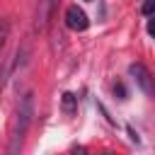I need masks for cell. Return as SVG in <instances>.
<instances>
[{
  "label": "cell",
  "mask_w": 155,
  "mask_h": 155,
  "mask_svg": "<svg viewBox=\"0 0 155 155\" xmlns=\"http://www.w3.org/2000/svg\"><path fill=\"white\" fill-rule=\"evenodd\" d=\"M31 116H34V97L31 92H27L19 104H17V111H15V119H12V128H10V145L7 150L10 153H17L24 143V136H27V128L31 124Z\"/></svg>",
  "instance_id": "6da1fadb"
},
{
  "label": "cell",
  "mask_w": 155,
  "mask_h": 155,
  "mask_svg": "<svg viewBox=\"0 0 155 155\" xmlns=\"http://www.w3.org/2000/svg\"><path fill=\"white\" fill-rule=\"evenodd\" d=\"M65 27L73 29V31H85L90 27V19H87L85 10L78 7V5H68L65 7Z\"/></svg>",
  "instance_id": "7a4b0ae2"
},
{
  "label": "cell",
  "mask_w": 155,
  "mask_h": 155,
  "mask_svg": "<svg viewBox=\"0 0 155 155\" xmlns=\"http://www.w3.org/2000/svg\"><path fill=\"white\" fill-rule=\"evenodd\" d=\"M128 73H131V78L136 80V85H138L145 94H153V78H150V70H148L143 63H133V65L128 68Z\"/></svg>",
  "instance_id": "3957f363"
},
{
  "label": "cell",
  "mask_w": 155,
  "mask_h": 155,
  "mask_svg": "<svg viewBox=\"0 0 155 155\" xmlns=\"http://www.w3.org/2000/svg\"><path fill=\"white\" fill-rule=\"evenodd\" d=\"M58 7V0H39V10H36V31H44L53 17Z\"/></svg>",
  "instance_id": "277c9868"
},
{
  "label": "cell",
  "mask_w": 155,
  "mask_h": 155,
  "mask_svg": "<svg viewBox=\"0 0 155 155\" xmlns=\"http://www.w3.org/2000/svg\"><path fill=\"white\" fill-rule=\"evenodd\" d=\"M63 109H65V114H73V111L78 109V97L70 94V92H65V94H63Z\"/></svg>",
  "instance_id": "5b68a950"
},
{
  "label": "cell",
  "mask_w": 155,
  "mask_h": 155,
  "mask_svg": "<svg viewBox=\"0 0 155 155\" xmlns=\"http://www.w3.org/2000/svg\"><path fill=\"white\" fill-rule=\"evenodd\" d=\"M7 39H10V19H0V53L7 44Z\"/></svg>",
  "instance_id": "8992f818"
},
{
  "label": "cell",
  "mask_w": 155,
  "mask_h": 155,
  "mask_svg": "<svg viewBox=\"0 0 155 155\" xmlns=\"http://www.w3.org/2000/svg\"><path fill=\"white\" fill-rule=\"evenodd\" d=\"M153 10H155V0H145V2H143V7H140V12H143L145 17H150V15H153Z\"/></svg>",
  "instance_id": "52a82bcc"
},
{
  "label": "cell",
  "mask_w": 155,
  "mask_h": 155,
  "mask_svg": "<svg viewBox=\"0 0 155 155\" xmlns=\"http://www.w3.org/2000/svg\"><path fill=\"white\" fill-rule=\"evenodd\" d=\"M7 73H10L7 68H2V70H0V90H2V85H5V80H7Z\"/></svg>",
  "instance_id": "ba28073f"
},
{
  "label": "cell",
  "mask_w": 155,
  "mask_h": 155,
  "mask_svg": "<svg viewBox=\"0 0 155 155\" xmlns=\"http://www.w3.org/2000/svg\"><path fill=\"white\" fill-rule=\"evenodd\" d=\"M87 2H92V0H87Z\"/></svg>",
  "instance_id": "9c48e42d"
}]
</instances>
